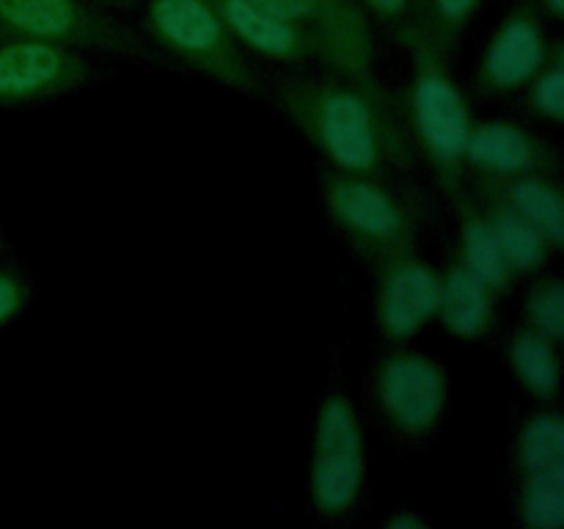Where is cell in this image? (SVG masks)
<instances>
[{
	"mask_svg": "<svg viewBox=\"0 0 564 529\" xmlns=\"http://www.w3.org/2000/svg\"><path fill=\"white\" fill-rule=\"evenodd\" d=\"M264 91L330 169L394 176L413 165L416 149L405 108L380 80L323 69V75L279 77Z\"/></svg>",
	"mask_w": 564,
	"mask_h": 529,
	"instance_id": "obj_1",
	"label": "cell"
},
{
	"mask_svg": "<svg viewBox=\"0 0 564 529\" xmlns=\"http://www.w3.org/2000/svg\"><path fill=\"white\" fill-rule=\"evenodd\" d=\"M411 53V91H408V130L413 149L433 171L435 185L449 202L468 191L466 143L471 110L460 83L452 75V58L427 36L422 22L400 36Z\"/></svg>",
	"mask_w": 564,
	"mask_h": 529,
	"instance_id": "obj_2",
	"label": "cell"
},
{
	"mask_svg": "<svg viewBox=\"0 0 564 529\" xmlns=\"http://www.w3.org/2000/svg\"><path fill=\"white\" fill-rule=\"evenodd\" d=\"M319 196L336 235L367 268L419 246L422 207L394 185L391 176L352 174L323 165Z\"/></svg>",
	"mask_w": 564,
	"mask_h": 529,
	"instance_id": "obj_3",
	"label": "cell"
},
{
	"mask_svg": "<svg viewBox=\"0 0 564 529\" xmlns=\"http://www.w3.org/2000/svg\"><path fill=\"white\" fill-rule=\"evenodd\" d=\"M147 39L154 53L235 94L262 97L264 83L209 0H147Z\"/></svg>",
	"mask_w": 564,
	"mask_h": 529,
	"instance_id": "obj_4",
	"label": "cell"
},
{
	"mask_svg": "<svg viewBox=\"0 0 564 529\" xmlns=\"http://www.w3.org/2000/svg\"><path fill=\"white\" fill-rule=\"evenodd\" d=\"M367 488V444L361 417L345 389H328L317 408L308 455V505L325 523H345L358 512Z\"/></svg>",
	"mask_w": 564,
	"mask_h": 529,
	"instance_id": "obj_5",
	"label": "cell"
},
{
	"mask_svg": "<svg viewBox=\"0 0 564 529\" xmlns=\"http://www.w3.org/2000/svg\"><path fill=\"white\" fill-rule=\"evenodd\" d=\"M369 400L386 433L405 444H424L444 422L449 400L446 369L422 350L391 345L375 358Z\"/></svg>",
	"mask_w": 564,
	"mask_h": 529,
	"instance_id": "obj_6",
	"label": "cell"
},
{
	"mask_svg": "<svg viewBox=\"0 0 564 529\" xmlns=\"http://www.w3.org/2000/svg\"><path fill=\"white\" fill-rule=\"evenodd\" d=\"M0 36L47 39L119 58H158L147 36L86 0H0Z\"/></svg>",
	"mask_w": 564,
	"mask_h": 529,
	"instance_id": "obj_7",
	"label": "cell"
},
{
	"mask_svg": "<svg viewBox=\"0 0 564 529\" xmlns=\"http://www.w3.org/2000/svg\"><path fill=\"white\" fill-rule=\"evenodd\" d=\"M97 80L86 50L47 39H6L0 44V108L53 102Z\"/></svg>",
	"mask_w": 564,
	"mask_h": 529,
	"instance_id": "obj_8",
	"label": "cell"
},
{
	"mask_svg": "<svg viewBox=\"0 0 564 529\" xmlns=\"http://www.w3.org/2000/svg\"><path fill=\"white\" fill-rule=\"evenodd\" d=\"M259 3L312 39L314 55L323 69L364 83H378L372 25L361 3H334V0H259Z\"/></svg>",
	"mask_w": 564,
	"mask_h": 529,
	"instance_id": "obj_9",
	"label": "cell"
},
{
	"mask_svg": "<svg viewBox=\"0 0 564 529\" xmlns=\"http://www.w3.org/2000/svg\"><path fill=\"white\" fill-rule=\"evenodd\" d=\"M534 0H512L485 42L474 72V91L482 99H505L521 94L549 58L554 39Z\"/></svg>",
	"mask_w": 564,
	"mask_h": 529,
	"instance_id": "obj_10",
	"label": "cell"
},
{
	"mask_svg": "<svg viewBox=\"0 0 564 529\" xmlns=\"http://www.w3.org/2000/svg\"><path fill=\"white\" fill-rule=\"evenodd\" d=\"M375 325L389 345H408L438 314L441 273L419 251L397 253L375 268Z\"/></svg>",
	"mask_w": 564,
	"mask_h": 529,
	"instance_id": "obj_11",
	"label": "cell"
},
{
	"mask_svg": "<svg viewBox=\"0 0 564 529\" xmlns=\"http://www.w3.org/2000/svg\"><path fill=\"white\" fill-rule=\"evenodd\" d=\"M466 171L485 180H507L523 174H556L562 171L560 149L512 119L474 121L466 143Z\"/></svg>",
	"mask_w": 564,
	"mask_h": 529,
	"instance_id": "obj_12",
	"label": "cell"
},
{
	"mask_svg": "<svg viewBox=\"0 0 564 529\" xmlns=\"http://www.w3.org/2000/svg\"><path fill=\"white\" fill-rule=\"evenodd\" d=\"M246 53H257L273 64H308L317 61L314 44L301 28L281 20L259 0H209Z\"/></svg>",
	"mask_w": 564,
	"mask_h": 529,
	"instance_id": "obj_13",
	"label": "cell"
},
{
	"mask_svg": "<svg viewBox=\"0 0 564 529\" xmlns=\"http://www.w3.org/2000/svg\"><path fill=\"white\" fill-rule=\"evenodd\" d=\"M441 273L438 314L449 336L460 342H482L494 336L496 320H499V295L485 281H479L466 264L452 253Z\"/></svg>",
	"mask_w": 564,
	"mask_h": 529,
	"instance_id": "obj_14",
	"label": "cell"
},
{
	"mask_svg": "<svg viewBox=\"0 0 564 529\" xmlns=\"http://www.w3.org/2000/svg\"><path fill=\"white\" fill-rule=\"evenodd\" d=\"M468 187L482 196L499 198L521 218H527L540 235L549 240L554 251L564 242V196L560 176L556 174H523L507 176V180H485L471 176Z\"/></svg>",
	"mask_w": 564,
	"mask_h": 529,
	"instance_id": "obj_15",
	"label": "cell"
},
{
	"mask_svg": "<svg viewBox=\"0 0 564 529\" xmlns=\"http://www.w3.org/2000/svg\"><path fill=\"white\" fill-rule=\"evenodd\" d=\"M452 207H455L457 215V259H460L479 281H485L496 295H510L512 287H516V273H512L510 264H507L505 253H501L499 242H496L494 229H490V224L485 220L471 187H468L460 198H455Z\"/></svg>",
	"mask_w": 564,
	"mask_h": 529,
	"instance_id": "obj_16",
	"label": "cell"
},
{
	"mask_svg": "<svg viewBox=\"0 0 564 529\" xmlns=\"http://www.w3.org/2000/svg\"><path fill=\"white\" fill-rule=\"evenodd\" d=\"M474 198H477L485 220H488L490 229H494L496 242H499L501 253H505L507 264H510V270L516 273V279L518 276L543 273V268L556 253L554 248L549 246V240H545L527 218H521L516 209L501 204L499 198L482 196V193H474Z\"/></svg>",
	"mask_w": 564,
	"mask_h": 529,
	"instance_id": "obj_17",
	"label": "cell"
},
{
	"mask_svg": "<svg viewBox=\"0 0 564 529\" xmlns=\"http://www.w3.org/2000/svg\"><path fill=\"white\" fill-rule=\"evenodd\" d=\"M507 364L512 378L538 402H556L562 386L560 342L538 334L529 325H518L507 339Z\"/></svg>",
	"mask_w": 564,
	"mask_h": 529,
	"instance_id": "obj_18",
	"label": "cell"
},
{
	"mask_svg": "<svg viewBox=\"0 0 564 529\" xmlns=\"http://www.w3.org/2000/svg\"><path fill=\"white\" fill-rule=\"evenodd\" d=\"M512 468L516 474L564 472V419L556 402H540L529 413L512 441Z\"/></svg>",
	"mask_w": 564,
	"mask_h": 529,
	"instance_id": "obj_19",
	"label": "cell"
},
{
	"mask_svg": "<svg viewBox=\"0 0 564 529\" xmlns=\"http://www.w3.org/2000/svg\"><path fill=\"white\" fill-rule=\"evenodd\" d=\"M516 516L527 529H560L564 523V472L521 474Z\"/></svg>",
	"mask_w": 564,
	"mask_h": 529,
	"instance_id": "obj_20",
	"label": "cell"
},
{
	"mask_svg": "<svg viewBox=\"0 0 564 529\" xmlns=\"http://www.w3.org/2000/svg\"><path fill=\"white\" fill-rule=\"evenodd\" d=\"M523 105L529 116L551 127L564 121V42L554 39L549 58L540 66L538 75L523 86Z\"/></svg>",
	"mask_w": 564,
	"mask_h": 529,
	"instance_id": "obj_21",
	"label": "cell"
},
{
	"mask_svg": "<svg viewBox=\"0 0 564 529\" xmlns=\"http://www.w3.org/2000/svg\"><path fill=\"white\" fill-rule=\"evenodd\" d=\"M479 6H482V0H422L419 22L427 31V36L452 58L471 20L477 17Z\"/></svg>",
	"mask_w": 564,
	"mask_h": 529,
	"instance_id": "obj_22",
	"label": "cell"
},
{
	"mask_svg": "<svg viewBox=\"0 0 564 529\" xmlns=\"http://www.w3.org/2000/svg\"><path fill=\"white\" fill-rule=\"evenodd\" d=\"M523 314H527L523 325L554 342L564 339V284L560 276H543L529 287Z\"/></svg>",
	"mask_w": 564,
	"mask_h": 529,
	"instance_id": "obj_23",
	"label": "cell"
},
{
	"mask_svg": "<svg viewBox=\"0 0 564 529\" xmlns=\"http://www.w3.org/2000/svg\"><path fill=\"white\" fill-rule=\"evenodd\" d=\"M361 9L367 14H372L375 20L383 22L397 39L413 28L422 17V0H358Z\"/></svg>",
	"mask_w": 564,
	"mask_h": 529,
	"instance_id": "obj_24",
	"label": "cell"
},
{
	"mask_svg": "<svg viewBox=\"0 0 564 529\" xmlns=\"http://www.w3.org/2000/svg\"><path fill=\"white\" fill-rule=\"evenodd\" d=\"M31 301V287L17 270L0 268V328L20 317Z\"/></svg>",
	"mask_w": 564,
	"mask_h": 529,
	"instance_id": "obj_25",
	"label": "cell"
},
{
	"mask_svg": "<svg viewBox=\"0 0 564 529\" xmlns=\"http://www.w3.org/2000/svg\"><path fill=\"white\" fill-rule=\"evenodd\" d=\"M386 529H427L430 521L424 516H419V512H394V516H389L383 521Z\"/></svg>",
	"mask_w": 564,
	"mask_h": 529,
	"instance_id": "obj_26",
	"label": "cell"
},
{
	"mask_svg": "<svg viewBox=\"0 0 564 529\" xmlns=\"http://www.w3.org/2000/svg\"><path fill=\"white\" fill-rule=\"evenodd\" d=\"M534 6H538L540 14H543L549 22H562L564 0H534Z\"/></svg>",
	"mask_w": 564,
	"mask_h": 529,
	"instance_id": "obj_27",
	"label": "cell"
},
{
	"mask_svg": "<svg viewBox=\"0 0 564 529\" xmlns=\"http://www.w3.org/2000/svg\"><path fill=\"white\" fill-rule=\"evenodd\" d=\"M91 6H102V9H124V6H132V0H86Z\"/></svg>",
	"mask_w": 564,
	"mask_h": 529,
	"instance_id": "obj_28",
	"label": "cell"
},
{
	"mask_svg": "<svg viewBox=\"0 0 564 529\" xmlns=\"http://www.w3.org/2000/svg\"><path fill=\"white\" fill-rule=\"evenodd\" d=\"M334 3H358V0H334Z\"/></svg>",
	"mask_w": 564,
	"mask_h": 529,
	"instance_id": "obj_29",
	"label": "cell"
}]
</instances>
